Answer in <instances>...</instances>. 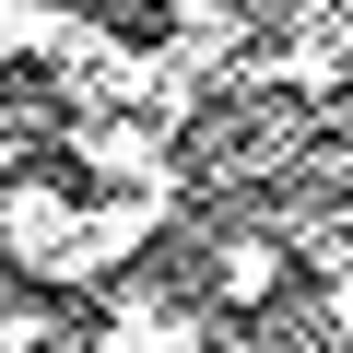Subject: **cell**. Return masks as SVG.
I'll use <instances>...</instances> for the list:
<instances>
[{
  "label": "cell",
  "mask_w": 353,
  "mask_h": 353,
  "mask_svg": "<svg viewBox=\"0 0 353 353\" xmlns=\"http://www.w3.org/2000/svg\"><path fill=\"white\" fill-rule=\"evenodd\" d=\"M271 283H283V248H271V236H236V248H224V294H236V306H259Z\"/></svg>",
  "instance_id": "obj_1"
},
{
  "label": "cell",
  "mask_w": 353,
  "mask_h": 353,
  "mask_svg": "<svg viewBox=\"0 0 353 353\" xmlns=\"http://www.w3.org/2000/svg\"><path fill=\"white\" fill-rule=\"evenodd\" d=\"M0 353H48V306H0Z\"/></svg>",
  "instance_id": "obj_2"
}]
</instances>
